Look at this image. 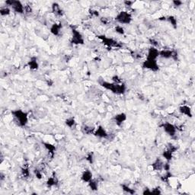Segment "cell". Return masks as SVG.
I'll return each mask as SVG.
<instances>
[{"label": "cell", "instance_id": "836d02e7", "mask_svg": "<svg viewBox=\"0 0 195 195\" xmlns=\"http://www.w3.org/2000/svg\"><path fill=\"white\" fill-rule=\"evenodd\" d=\"M101 22L104 25H108L111 22V19H109V18H101Z\"/></svg>", "mask_w": 195, "mask_h": 195}, {"label": "cell", "instance_id": "9a60e30c", "mask_svg": "<svg viewBox=\"0 0 195 195\" xmlns=\"http://www.w3.org/2000/svg\"><path fill=\"white\" fill-rule=\"evenodd\" d=\"M178 111H179V112L181 113V114L187 116V117H192V115H193V114H192L191 108L189 106H187V105H181V106H180L179 108H178Z\"/></svg>", "mask_w": 195, "mask_h": 195}, {"label": "cell", "instance_id": "603a6c76", "mask_svg": "<svg viewBox=\"0 0 195 195\" xmlns=\"http://www.w3.org/2000/svg\"><path fill=\"white\" fill-rule=\"evenodd\" d=\"M0 14L2 16H8L11 14V8L8 6L1 7L0 8Z\"/></svg>", "mask_w": 195, "mask_h": 195}, {"label": "cell", "instance_id": "7c38bea8", "mask_svg": "<svg viewBox=\"0 0 195 195\" xmlns=\"http://www.w3.org/2000/svg\"><path fill=\"white\" fill-rule=\"evenodd\" d=\"M126 118H127V116L125 113L122 112V113H119V114H116L115 116L114 117L113 120L115 122L116 125L117 126H120L125 121H126Z\"/></svg>", "mask_w": 195, "mask_h": 195}, {"label": "cell", "instance_id": "f1b7e54d", "mask_svg": "<svg viewBox=\"0 0 195 195\" xmlns=\"http://www.w3.org/2000/svg\"><path fill=\"white\" fill-rule=\"evenodd\" d=\"M22 175H23L25 178H28L30 176V171L28 168L24 167L22 169Z\"/></svg>", "mask_w": 195, "mask_h": 195}, {"label": "cell", "instance_id": "8d00e7d4", "mask_svg": "<svg viewBox=\"0 0 195 195\" xmlns=\"http://www.w3.org/2000/svg\"><path fill=\"white\" fill-rule=\"evenodd\" d=\"M123 4L125 5V6L131 7L133 5V4H134V2H132V1H124Z\"/></svg>", "mask_w": 195, "mask_h": 195}, {"label": "cell", "instance_id": "7a4b0ae2", "mask_svg": "<svg viewBox=\"0 0 195 195\" xmlns=\"http://www.w3.org/2000/svg\"><path fill=\"white\" fill-rule=\"evenodd\" d=\"M12 115L14 117L15 120L17 122V124L21 127H24L28 123V114L25 111L21 109L12 111Z\"/></svg>", "mask_w": 195, "mask_h": 195}, {"label": "cell", "instance_id": "ffe728a7", "mask_svg": "<svg viewBox=\"0 0 195 195\" xmlns=\"http://www.w3.org/2000/svg\"><path fill=\"white\" fill-rule=\"evenodd\" d=\"M52 12L57 16H62L63 11L57 2H53L52 4Z\"/></svg>", "mask_w": 195, "mask_h": 195}, {"label": "cell", "instance_id": "8992f818", "mask_svg": "<svg viewBox=\"0 0 195 195\" xmlns=\"http://www.w3.org/2000/svg\"><path fill=\"white\" fill-rule=\"evenodd\" d=\"M160 126L171 137H174L176 135L178 128H177V126L174 125L173 123H170V122H164Z\"/></svg>", "mask_w": 195, "mask_h": 195}, {"label": "cell", "instance_id": "44dd1931", "mask_svg": "<svg viewBox=\"0 0 195 195\" xmlns=\"http://www.w3.org/2000/svg\"><path fill=\"white\" fill-rule=\"evenodd\" d=\"M173 155H174L173 152L171 151L169 149L167 148L164 152H163V153H162V157L164 158L167 162H171V160H172V158H173Z\"/></svg>", "mask_w": 195, "mask_h": 195}, {"label": "cell", "instance_id": "1f68e13d", "mask_svg": "<svg viewBox=\"0 0 195 195\" xmlns=\"http://www.w3.org/2000/svg\"><path fill=\"white\" fill-rule=\"evenodd\" d=\"M150 191H151V194H160V193H162L160 187H155V188H153V189H150Z\"/></svg>", "mask_w": 195, "mask_h": 195}, {"label": "cell", "instance_id": "4dcf8cb0", "mask_svg": "<svg viewBox=\"0 0 195 195\" xmlns=\"http://www.w3.org/2000/svg\"><path fill=\"white\" fill-rule=\"evenodd\" d=\"M34 173H35L36 178H38V179H41V178H43V172L41 170H39V169H35Z\"/></svg>", "mask_w": 195, "mask_h": 195}, {"label": "cell", "instance_id": "4316f807", "mask_svg": "<svg viewBox=\"0 0 195 195\" xmlns=\"http://www.w3.org/2000/svg\"><path fill=\"white\" fill-rule=\"evenodd\" d=\"M114 31H115L116 33L118 34V35H123L125 33V30H124V28H123V27L122 26V25H116L115 28H114Z\"/></svg>", "mask_w": 195, "mask_h": 195}, {"label": "cell", "instance_id": "cb8c5ba5", "mask_svg": "<svg viewBox=\"0 0 195 195\" xmlns=\"http://www.w3.org/2000/svg\"><path fill=\"white\" fill-rule=\"evenodd\" d=\"M166 20L174 27V28H177V23H178V21H177V18L173 15H169L168 17H166Z\"/></svg>", "mask_w": 195, "mask_h": 195}, {"label": "cell", "instance_id": "ba28073f", "mask_svg": "<svg viewBox=\"0 0 195 195\" xmlns=\"http://www.w3.org/2000/svg\"><path fill=\"white\" fill-rule=\"evenodd\" d=\"M71 43L72 44H84L85 40L82 35L80 33L78 30L76 28H72V38H71Z\"/></svg>", "mask_w": 195, "mask_h": 195}, {"label": "cell", "instance_id": "d4e9b609", "mask_svg": "<svg viewBox=\"0 0 195 195\" xmlns=\"http://www.w3.org/2000/svg\"><path fill=\"white\" fill-rule=\"evenodd\" d=\"M65 124H66L68 127L72 128L73 126H75V125H76L75 118L72 117L67 118L66 120H65Z\"/></svg>", "mask_w": 195, "mask_h": 195}, {"label": "cell", "instance_id": "3957f363", "mask_svg": "<svg viewBox=\"0 0 195 195\" xmlns=\"http://www.w3.org/2000/svg\"><path fill=\"white\" fill-rule=\"evenodd\" d=\"M114 20L120 24V25H129L131 23L132 20H133V17H132L131 13H129L127 11H120L115 16Z\"/></svg>", "mask_w": 195, "mask_h": 195}, {"label": "cell", "instance_id": "e0dca14e", "mask_svg": "<svg viewBox=\"0 0 195 195\" xmlns=\"http://www.w3.org/2000/svg\"><path fill=\"white\" fill-rule=\"evenodd\" d=\"M28 66L31 70H37L39 67V64L38 62V58L36 56H32L28 62Z\"/></svg>", "mask_w": 195, "mask_h": 195}, {"label": "cell", "instance_id": "ac0fdd59", "mask_svg": "<svg viewBox=\"0 0 195 195\" xmlns=\"http://www.w3.org/2000/svg\"><path fill=\"white\" fill-rule=\"evenodd\" d=\"M164 162L160 158H157L156 160L152 164V168L154 171H162L163 169Z\"/></svg>", "mask_w": 195, "mask_h": 195}, {"label": "cell", "instance_id": "52a82bcc", "mask_svg": "<svg viewBox=\"0 0 195 195\" xmlns=\"http://www.w3.org/2000/svg\"><path fill=\"white\" fill-rule=\"evenodd\" d=\"M142 66L143 69H149L153 72H158L159 70V65L157 60L153 59H146L143 62Z\"/></svg>", "mask_w": 195, "mask_h": 195}, {"label": "cell", "instance_id": "d6986e66", "mask_svg": "<svg viewBox=\"0 0 195 195\" xmlns=\"http://www.w3.org/2000/svg\"><path fill=\"white\" fill-rule=\"evenodd\" d=\"M47 185L49 187H54V186H56L58 184V179L56 176H55V174L53 173L51 176L49 177L47 180V182H46Z\"/></svg>", "mask_w": 195, "mask_h": 195}, {"label": "cell", "instance_id": "484cf974", "mask_svg": "<svg viewBox=\"0 0 195 195\" xmlns=\"http://www.w3.org/2000/svg\"><path fill=\"white\" fill-rule=\"evenodd\" d=\"M121 187L122 189H123V191L126 192V193H129V194H133V193H135L134 189H132L131 187H129L128 185H126V184H121Z\"/></svg>", "mask_w": 195, "mask_h": 195}, {"label": "cell", "instance_id": "f546056e", "mask_svg": "<svg viewBox=\"0 0 195 195\" xmlns=\"http://www.w3.org/2000/svg\"><path fill=\"white\" fill-rule=\"evenodd\" d=\"M86 160L88 162H89V164H92V163H93V161H94L93 153H89V154H88L87 156H86Z\"/></svg>", "mask_w": 195, "mask_h": 195}, {"label": "cell", "instance_id": "d590c367", "mask_svg": "<svg viewBox=\"0 0 195 195\" xmlns=\"http://www.w3.org/2000/svg\"><path fill=\"white\" fill-rule=\"evenodd\" d=\"M32 12V8L30 5H25V13Z\"/></svg>", "mask_w": 195, "mask_h": 195}, {"label": "cell", "instance_id": "30bf717a", "mask_svg": "<svg viewBox=\"0 0 195 195\" xmlns=\"http://www.w3.org/2000/svg\"><path fill=\"white\" fill-rule=\"evenodd\" d=\"M159 57V50L157 47H151L148 49L146 53V59H153L157 60Z\"/></svg>", "mask_w": 195, "mask_h": 195}, {"label": "cell", "instance_id": "277c9868", "mask_svg": "<svg viewBox=\"0 0 195 195\" xmlns=\"http://www.w3.org/2000/svg\"><path fill=\"white\" fill-rule=\"evenodd\" d=\"M6 6L11 8L15 12L18 14H24L25 13V5H23L21 1L18 0H7L5 2Z\"/></svg>", "mask_w": 195, "mask_h": 195}, {"label": "cell", "instance_id": "4fadbf2b", "mask_svg": "<svg viewBox=\"0 0 195 195\" xmlns=\"http://www.w3.org/2000/svg\"><path fill=\"white\" fill-rule=\"evenodd\" d=\"M62 23H60V22H59V23L55 22V23H53V25H51V27H50V33L53 35H54V36H59V34H60V31L62 30Z\"/></svg>", "mask_w": 195, "mask_h": 195}, {"label": "cell", "instance_id": "83f0119b", "mask_svg": "<svg viewBox=\"0 0 195 195\" xmlns=\"http://www.w3.org/2000/svg\"><path fill=\"white\" fill-rule=\"evenodd\" d=\"M95 128L91 127V126H85L84 127L82 128V130L86 134H93L94 131H95Z\"/></svg>", "mask_w": 195, "mask_h": 195}, {"label": "cell", "instance_id": "8fae6325", "mask_svg": "<svg viewBox=\"0 0 195 195\" xmlns=\"http://www.w3.org/2000/svg\"><path fill=\"white\" fill-rule=\"evenodd\" d=\"M93 135H95V136L99 138H102V139H107L109 136V134L107 132L106 129L103 127L102 126H99L97 128L95 129Z\"/></svg>", "mask_w": 195, "mask_h": 195}, {"label": "cell", "instance_id": "e575fe53", "mask_svg": "<svg viewBox=\"0 0 195 195\" xmlns=\"http://www.w3.org/2000/svg\"><path fill=\"white\" fill-rule=\"evenodd\" d=\"M172 3H173L174 6L179 7V6H181V5H182L183 2H181V1H179V0H175V1H173V2H172Z\"/></svg>", "mask_w": 195, "mask_h": 195}, {"label": "cell", "instance_id": "5b68a950", "mask_svg": "<svg viewBox=\"0 0 195 195\" xmlns=\"http://www.w3.org/2000/svg\"><path fill=\"white\" fill-rule=\"evenodd\" d=\"M159 57L166 59H172L175 61H177L178 58V53L175 50L164 49V50H159Z\"/></svg>", "mask_w": 195, "mask_h": 195}, {"label": "cell", "instance_id": "7402d4cb", "mask_svg": "<svg viewBox=\"0 0 195 195\" xmlns=\"http://www.w3.org/2000/svg\"><path fill=\"white\" fill-rule=\"evenodd\" d=\"M88 184H89V187H90L92 190H94V191L97 190L98 188H99V181H97L96 179H94L93 178V179L89 181Z\"/></svg>", "mask_w": 195, "mask_h": 195}, {"label": "cell", "instance_id": "d6a6232c", "mask_svg": "<svg viewBox=\"0 0 195 195\" xmlns=\"http://www.w3.org/2000/svg\"><path fill=\"white\" fill-rule=\"evenodd\" d=\"M111 80H112V82L117 83V84H119V83H121V79L117 75L114 76L111 78Z\"/></svg>", "mask_w": 195, "mask_h": 195}, {"label": "cell", "instance_id": "9c48e42d", "mask_svg": "<svg viewBox=\"0 0 195 195\" xmlns=\"http://www.w3.org/2000/svg\"><path fill=\"white\" fill-rule=\"evenodd\" d=\"M99 38L102 40V41L104 43V44H105L106 47H110V48H113V47H114V48H115V47L119 48V47H121V46L120 45V44H119L117 41L113 39V38H107L106 36H99Z\"/></svg>", "mask_w": 195, "mask_h": 195}, {"label": "cell", "instance_id": "2e32d148", "mask_svg": "<svg viewBox=\"0 0 195 195\" xmlns=\"http://www.w3.org/2000/svg\"><path fill=\"white\" fill-rule=\"evenodd\" d=\"M42 144L44 145V146L45 147L46 150L48 151L49 154L50 155L51 158H53L55 155V152L56 151V147L53 144L50 143L48 142H43Z\"/></svg>", "mask_w": 195, "mask_h": 195}, {"label": "cell", "instance_id": "5bb4252c", "mask_svg": "<svg viewBox=\"0 0 195 195\" xmlns=\"http://www.w3.org/2000/svg\"><path fill=\"white\" fill-rule=\"evenodd\" d=\"M93 179V174L92 171L90 170H85L81 175V180L84 183H89V181Z\"/></svg>", "mask_w": 195, "mask_h": 195}, {"label": "cell", "instance_id": "6da1fadb", "mask_svg": "<svg viewBox=\"0 0 195 195\" xmlns=\"http://www.w3.org/2000/svg\"><path fill=\"white\" fill-rule=\"evenodd\" d=\"M100 85L105 89L111 91V92L117 94V95H123L126 92V86L124 83L117 84V83L109 82L102 80V82H100Z\"/></svg>", "mask_w": 195, "mask_h": 195}]
</instances>
